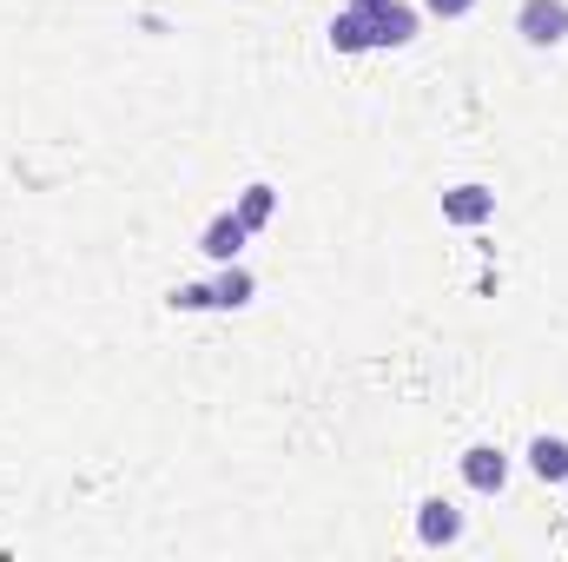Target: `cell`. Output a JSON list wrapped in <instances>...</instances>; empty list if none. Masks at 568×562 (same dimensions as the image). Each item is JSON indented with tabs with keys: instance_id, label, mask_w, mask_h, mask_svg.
Segmentation results:
<instances>
[{
	"instance_id": "cell-6",
	"label": "cell",
	"mask_w": 568,
	"mask_h": 562,
	"mask_svg": "<svg viewBox=\"0 0 568 562\" xmlns=\"http://www.w3.org/2000/svg\"><path fill=\"white\" fill-rule=\"evenodd\" d=\"M463 530H469V523H463V510H456L449 496H424V503H417V543H424V550L463 543Z\"/></svg>"
},
{
	"instance_id": "cell-9",
	"label": "cell",
	"mask_w": 568,
	"mask_h": 562,
	"mask_svg": "<svg viewBox=\"0 0 568 562\" xmlns=\"http://www.w3.org/2000/svg\"><path fill=\"white\" fill-rule=\"evenodd\" d=\"M252 298H258V279H252L245 259H232V265L212 272V311H245Z\"/></svg>"
},
{
	"instance_id": "cell-12",
	"label": "cell",
	"mask_w": 568,
	"mask_h": 562,
	"mask_svg": "<svg viewBox=\"0 0 568 562\" xmlns=\"http://www.w3.org/2000/svg\"><path fill=\"white\" fill-rule=\"evenodd\" d=\"M424 13H436V20H463V13H476V0H424Z\"/></svg>"
},
{
	"instance_id": "cell-2",
	"label": "cell",
	"mask_w": 568,
	"mask_h": 562,
	"mask_svg": "<svg viewBox=\"0 0 568 562\" xmlns=\"http://www.w3.org/2000/svg\"><path fill=\"white\" fill-rule=\"evenodd\" d=\"M364 7H371V47L377 53H397L424 33V7H410V0H364Z\"/></svg>"
},
{
	"instance_id": "cell-5",
	"label": "cell",
	"mask_w": 568,
	"mask_h": 562,
	"mask_svg": "<svg viewBox=\"0 0 568 562\" xmlns=\"http://www.w3.org/2000/svg\"><path fill=\"white\" fill-rule=\"evenodd\" d=\"M245 245H252V225L225 205V212H212L205 219V232H199V252L212 259V265H232V259H245Z\"/></svg>"
},
{
	"instance_id": "cell-10",
	"label": "cell",
	"mask_w": 568,
	"mask_h": 562,
	"mask_svg": "<svg viewBox=\"0 0 568 562\" xmlns=\"http://www.w3.org/2000/svg\"><path fill=\"white\" fill-rule=\"evenodd\" d=\"M232 212H239V219H245L252 232H265V225L278 219V185H272V179H252V185H245V192L232 199Z\"/></svg>"
},
{
	"instance_id": "cell-4",
	"label": "cell",
	"mask_w": 568,
	"mask_h": 562,
	"mask_svg": "<svg viewBox=\"0 0 568 562\" xmlns=\"http://www.w3.org/2000/svg\"><path fill=\"white\" fill-rule=\"evenodd\" d=\"M489 219H496V185H483V179H463V185H449V192H443V225L483 232Z\"/></svg>"
},
{
	"instance_id": "cell-3",
	"label": "cell",
	"mask_w": 568,
	"mask_h": 562,
	"mask_svg": "<svg viewBox=\"0 0 568 562\" xmlns=\"http://www.w3.org/2000/svg\"><path fill=\"white\" fill-rule=\"evenodd\" d=\"M516 33H523V47L556 53L568 40V0H523L516 7Z\"/></svg>"
},
{
	"instance_id": "cell-7",
	"label": "cell",
	"mask_w": 568,
	"mask_h": 562,
	"mask_svg": "<svg viewBox=\"0 0 568 562\" xmlns=\"http://www.w3.org/2000/svg\"><path fill=\"white\" fill-rule=\"evenodd\" d=\"M523 463H529V476H536L542 490H562V483H568V436H562V430H542V436H529Z\"/></svg>"
},
{
	"instance_id": "cell-8",
	"label": "cell",
	"mask_w": 568,
	"mask_h": 562,
	"mask_svg": "<svg viewBox=\"0 0 568 562\" xmlns=\"http://www.w3.org/2000/svg\"><path fill=\"white\" fill-rule=\"evenodd\" d=\"M324 33H331V53H377V47H371V7H364V0H351L344 13H331Z\"/></svg>"
},
{
	"instance_id": "cell-1",
	"label": "cell",
	"mask_w": 568,
	"mask_h": 562,
	"mask_svg": "<svg viewBox=\"0 0 568 562\" xmlns=\"http://www.w3.org/2000/svg\"><path fill=\"white\" fill-rule=\"evenodd\" d=\"M456 470H463V483H469L476 496H503L509 476H516V456H509L503 443H469V450L456 456Z\"/></svg>"
},
{
	"instance_id": "cell-11",
	"label": "cell",
	"mask_w": 568,
	"mask_h": 562,
	"mask_svg": "<svg viewBox=\"0 0 568 562\" xmlns=\"http://www.w3.org/2000/svg\"><path fill=\"white\" fill-rule=\"evenodd\" d=\"M172 311H212V279H192V284H172L165 291Z\"/></svg>"
}]
</instances>
